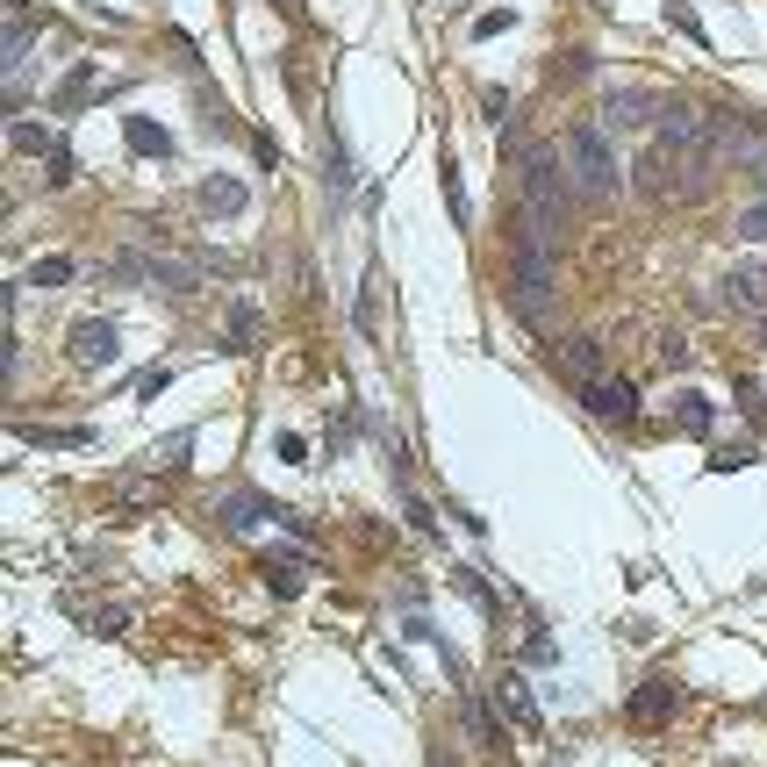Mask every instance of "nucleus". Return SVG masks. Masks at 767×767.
I'll return each mask as SVG.
<instances>
[{
  "instance_id": "f257e3e1",
  "label": "nucleus",
  "mask_w": 767,
  "mask_h": 767,
  "mask_svg": "<svg viewBox=\"0 0 767 767\" xmlns=\"http://www.w3.org/2000/svg\"><path fill=\"white\" fill-rule=\"evenodd\" d=\"M517 179H524V216H531L538 230L560 237L567 222H574V208H581L574 173H567V152H546V144H531V152L517 158Z\"/></svg>"
},
{
  "instance_id": "f03ea898",
  "label": "nucleus",
  "mask_w": 767,
  "mask_h": 767,
  "mask_svg": "<svg viewBox=\"0 0 767 767\" xmlns=\"http://www.w3.org/2000/svg\"><path fill=\"white\" fill-rule=\"evenodd\" d=\"M560 152H567V173H574L581 208H610L616 194H624V165H616V144H610L603 123H581Z\"/></svg>"
},
{
  "instance_id": "7ed1b4c3",
  "label": "nucleus",
  "mask_w": 767,
  "mask_h": 767,
  "mask_svg": "<svg viewBox=\"0 0 767 767\" xmlns=\"http://www.w3.org/2000/svg\"><path fill=\"white\" fill-rule=\"evenodd\" d=\"M660 108H667V101L645 94V86H610L603 94V129L610 137H624V129H660Z\"/></svg>"
},
{
  "instance_id": "20e7f679",
  "label": "nucleus",
  "mask_w": 767,
  "mask_h": 767,
  "mask_svg": "<svg viewBox=\"0 0 767 767\" xmlns=\"http://www.w3.org/2000/svg\"><path fill=\"white\" fill-rule=\"evenodd\" d=\"M552 366H560L574 387L603 381V373H610V366H603V338H595V330H574V338H560V344H552Z\"/></svg>"
},
{
  "instance_id": "39448f33",
  "label": "nucleus",
  "mask_w": 767,
  "mask_h": 767,
  "mask_svg": "<svg viewBox=\"0 0 767 767\" xmlns=\"http://www.w3.org/2000/svg\"><path fill=\"white\" fill-rule=\"evenodd\" d=\"M717 302L739 309V315H760V309H767V266H760V259L725 266V280H717Z\"/></svg>"
},
{
  "instance_id": "423d86ee",
  "label": "nucleus",
  "mask_w": 767,
  "mask_h": 767,
  "mask_svg": "<svg viewBox=\"0 0 767 767\" xmlns=\"http://www.w3.org/2000/svg\"><path fill=\"white\" fill-rule=\"evenodd\" d=\"M581 402H589V416H603V424H631V416H639V387H631L624 373L589 381V387H581Z\"/></svg>"
},
{
  "instance_id": "0eeeda50",
  "label": "nucleus",
  "mask_w": 767,
  "mask_h": 767,
  "mask_svg": "<svg viewBox=\"0 0 767 767\" xmlns=\"http://www.w3.org/2000/svg\"><path fill=\"white\" fill-rule=\"evenodd\" d=\"M288 517V509L280 502H266V495H230V502H222V531H259V524H280Z\"/></svg>"
},
{
  "instance_id": "6e6552de",
  "label": "nucleus",
  "mask_w": 767,
  "mask_h": 767,
  "mask_svg": "<svg viewBox=\"0 0 767 767\" xmlns=\"http://www.w3.org/2000/svg\"><path fill=\"white\" fill-rule=\"evenodd\" d=\"M495 703H502V717H509L517 732H546V717H538V703H531V682H524V674H502Z\"/></svg>"
},
{
  "instance_id": "1a4fd4ad",
  "label": "nucleus",
  "mask_w": 767,
  "mask_h": 767,
  "mask_svg": "<svg viewBox=\"0 0 767 767\" xmlns=\"http://www.w3.org/2000/svg\"><path fill=\"white\" fill-rule=\"evenodd\" d=\"M72 359H80V366H108V359H115V330L101 323V315L72 323Z\"/></svg>"
},
{
  "instance_id": "9d476101",
  "label": "nucleus",
  "mask_w": 767,
  "mask_h": 767,
  "mask_svg": "<svg viewBox=\"0 0 767 767\" xmlns=\"http://www.w3.org/2000/svg\"><path fill=\"white\" fill-rule=\"evenodd\" d=\"M674 703H682V696H674V682H645L639 696L624 703V717H631V725H667Z\"/></svg>"
},
{
  "instance_id": "9b49d317",
  "label": "nucleus",
  "mask_w": 767,
  "mask_h": 767,
  "mask_svg": "<svg viewBox=\"0 0 767 767\" xmlns=\"http://www.w3.org/2000/svg\"><path fill=\"white\" fill-rule=\"evenodd\" d=\"M302 581H309V560H302V552H294V546L266 552V589H273V595H294V589H302Z\"/></svg>"
},
{
  "instance_id": "f8f14e48",
  "label": "nucleus",
  "mask_w": 767,
  "mask_h": 767,
  "mask_svg": "<svg viewBox=\"0 0 767 767\" xmlns=\"http://www.w3.org/2000/svg\"><path fill=\"white\" fill-rule=\"evenodd\" d=\"M194 201H201L208 216H237V208H245V187H237L230 173H208L201 187H194Z\"/></svg>"
},
{
  "instance_id": "ddd939ff",
  "label": "nucleus",
  "mask_w": 767,
  "mask_h": 767,
  "mask_svg": "<svg viewBox=\"0 0 767 767\" xmlns=\"http://www.w3.org/2000/svg\"><path fill=\"white\" fill-rule=\"evenodd\" d=\"M259 330H266V315L251 309V302H237L230 315H222V352H251V344H259Z\"/></svg>"
},
{
  "instance_id": "4468645a",
  "label": "nucleus",
  "mask_w": 767,
  "mask_h": 767,
  "mask_svg": "<svg viewBox=\"0 0 767 767\" xmlns=\"http://www.w3.org/2000/svg\"><path fill=\"white\" fill-rule=\"evenodd\" d=\"M123 137L137 144L144 158H173V137H165V129L152 123V115H129V123H123Z\"/></svg>"
},
{
  "instance_id": "2eb2a0df",
  "label": "nucleus",
  "mask_w": 767,
  "mask_h": 767,
  "mask_svg": "<svg viewBox=\"0 0 767 767\" xmlns=\"http://www.w3.org/2000/svg\"><path fill=\"white\" fill-rule=\"evenodd\" d=\"M674 424H688V431H711V402H703L696 387H674Z\"/></svg>"
},
{
  "instance_id": "dca6fc26",
  "label": "nucleus",
  "mask_w": 767,
  "mask_h": 767,
  "mask_svg": "<svg viewBox=\"0 0 767 767\" xmlns=\"http://www.w3.org/2000/svg\"><path fill=\"white\" fill-rule=\"evenodd\" d=\"M94 80H101L94 65H72V72H65V86H58V108H86V94H94Z\"/></svg>"
},
{
  "instance_id": "f3484780",
  "label": "nucleus",
  "mask_w": 767,
  "mask_h": 767,
  "mask_svg": "<svg viewBox=\"0 0 767 767\" xmlns=\"http://www.w3.org/2000/svg\"><path fill=\"white\" fill-rule=\"evenodd\" d=\"M65 280H72V259H65V251H51V259L29 266V288H65Z\"/></svg>"
},
{
  "instance_id": "a211bd4d",
  "label": "nucleus",
  "mask_w": 767,
  "mask_h": 767,
  "mask_svg": "<svg viewBox=\"0 0 767 767\" xmlns=\"http://www.w3.org/2000/svg\"><path fill=\"white\" fill-rule=\"evenodd\" d=\"M14 152H29V158H51L58 152V137L43 123H14Z\"/></svg>"
},
{
  "instance_id": "6ab92c4d",
  "label": "nucleus",
  "mask_w": 767,
  "mask_h": 767,
  "mask_svg": "<svg viewBox=\"0 0 767 767\" xmlns=\"http://www.w3.org/2000/svg\"><path fill=\"white\" fill-rule=\"evenodd\" d=\"M739 237H746V245H767V194H760V201L739 216Z\"/></svg>"
},
{
  "instance_id": "aec40b11",
  "label": "nucleus",
  "mask_w": 767,
  "mask_h": 767,
  "mask_svg": "<svg viewBox=\"0 0 767 767\" xmlns=\"http://www.w3.org/2000/svg\"><path fill=\"white\" fill-rule=\"evenodd\" d=\"M660 366H688V338H674V330H667V338H660Z\"/></svg>"
},
{
  "instance_id": "412c9836",
  "label": "nucleus",
  "mask_w": 767,
  "mask_h": 767,
  "mask_svg": "<svg viewBox=\"0 0 767 767\" xmlns=\"http://www.w3.org/2000/svg\"><path fill=\"white\" fill-rule=\"evenodd\" d=\"M273 453H280V459H288V466H302V459H309V445H302V438H294V431H280V438H273Z\"/></svg>"
},
{
  "instance_id": "4be33fe9",
  "label": "nucleus",
  "mask_w": 767,
  "mask_h": 767,
  "mask_svg": "<svg viewBox=\"0 0 767 767\" xmlns=\"http://www.w3.org/2000/svg\"><path fill=\"white\" fill-rule=\"evenodd\" d=\"M509 22H517V14H509V8H495V14H480V22H474V37H502Z\"/></svg>"
},
{
  "instance_id": "5701e85b",
  "label": "nucleus",
  "mask_w": 767,
  "mask_h": 767,
  "mask_svg": "<svg viewBox=\"0 0 767 767\" xmlns=\"http://www.w3.org/2000/svg\"><path fill=\"white\" fill-rule=\"evenodd\" d=\"M445 201H453V216H466V187H459V165H445Z\"/></svg>"
},
{
  "instance_id": "b1692460",
  "label": "nucleus",
  "mask_w": 767,
  "mask_h": 767,
  "mask_svg": "<svg viewBox=\"0 0 767 767\" xmlns=\"http://www.w3.org/2000/svg\"><path fill=\"white\" fill-rule=\"evenodd\" d=\"M739 410H746V416H760V410H767V395H760V381H739Z\"/></svg>"
},
{
  "instance_id": "393cba45",
  "label": "nucleus",
  "mask_w": 767,
  "mask_h": 767,
  "mask_svg": "<svg viewBox=\"0 0 767 767\" xmlns=\"http://www.w3.org/2000/svg\"><path fill=\"white\" fill-rule=\"evenodd\" d=\"M502 108H509V94H502V86H488V94H480V115H488V123H502Z\"/></svg>"
},
{
  "instance_id": "a878e982",
  "label": "nucleus",
  "mask_w": 767,
  "mask_h": 767,
  "mask_svg": "<svg viewBox=\"0 0 767 767\" xmlns=\"http://www.w3.org/2000/svg\"><path fill=\"white\" fill-rule=\"evenodd\" d=\"M667 22H674V29H688V43H703V22H696L688 8H667Z\"/></svg>"
},
{
  "instance_id": "bb28decb",
  "label": "nucleus",
  "mask_w": 767,
  "mask_h": 767,
  "mask_svg": "<svg viewBox=\"0 0 767 767\" xmlns=\"http://www.w3.org/2000/svg\"><path fill=\"white\" fill-rule=\"evenodd\" d=\"M754 338H760V344H767V309H760V323H754Z\"/></svg>"
}]
</instances>
